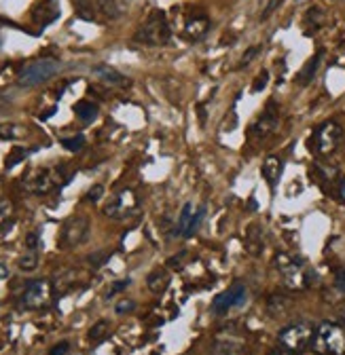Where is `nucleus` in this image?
I'll use <instances>...</instances> for the list:
<instances>
[{
	"mask_svg": "<svg viewBox=\"0 0 345 355\" xmlns=\"http://www.w3.org/2000/svg\"><path fill=\"white\" fill-rule=\"evenodd\" d=\"M276 269L280 271L284 284L290 290H308L314 284V273L310 266L290 254H278L276 256Z\"/></svg>",
	"mask_w": 345,
	"mask_h": 355,
	"instance_id": "obj_1",
	"label": "nucleus"
},
{
	"mask_svg": "<svg viewBox=\"0 0 345 355\" xmlns=\"http://www.w3.org/2000/svg\"><path fill=\"white\" fill-rule=\"evenodd\" d=\"M312 349L318 355H345V326L324 322L314 330Z\"/></svg>",
	"mask_w": 345,
	"mask_h": 355,
	"instance_id": "obj_2",
	"label": "nucleus"
},
{
	"mask_svg": "<svg viewBox=\"0 0 345 355\" xmlns=\"http://www.w3.org/2000/svg\"><path fill=\"white\" fill-rule=\"evenodd\" d=\"M169 36H171V28L167 24L165 13L163 11H153L149 15V19L136 32V42L149 44V47H161V44L169 42Z\"/></svg>",
	"mask_w": 345,
	"mask_h": 355,
	"instance_id": "obj_3",
	"label": "nucleus"
},
{
	"mask_svg": "<svg viewBox=\"0 0 345 355\" xmlns=\"http://www.w3.org/2000/svg\"><path fill=\"white\" fill-rule=\"evenodd\" d=\"M341 142H343V127L337 121H326L318 125L316 131L312 133V150L318 157L333 155Z\"/></svg>",
	"mask_w": 345,
	"mask_h": 355,
	"instance_id": "obj_4",
	"label": "nucleus"
},
{
	"mask_svg": "<svg viewBox=\"0 0 345 355\" xmlns=\"http://www.w3.org/2000/svg\"><path fill=\"white\" fill-rule=\"evenodd\" d=\"M60 62L53 58H40L24 66V70L17 74V85L19 87H36L40 83L49 80L60 72Z\"/></svg>",
	"mask_w": 345,
	"mask_h": 355,
	"instance_id": "obj_5",
	"label": "nucleus"
},
{
	"mask_svg": "<svg viewBox=\"0 0 345 355\" xmlns=\"http://www.w3.org/2000/svg\"><path fill=\"white\" fill-rule=\"evenodd\" d=\"M64 167H42L34 169L24 178V189L32 195H47L58 184H62Z\"/></svg>",
	"mask_w": 345,
	"mask_h": 355,
	"instance_id": "obj_6",
	"label": "nucleus"
},
{
	"mask_svg": "<svg viewBox=\"0 0 345 355\" xmlns=\"http://www.w3.org/2000/svg\"><path fill=\"white\" fill-rule=\"evenodd\" d=\"M140 207V199L134 191L123 189L119 193H115L108 203L104 205V216L112 218V220H125L129 216H134Z\"/></svg>",
	"mask_w": 345,
	"mask_h": 355,
	"instance_id": "obj_7",
	"label": "nucleus"
},
{
	"mask_svg": "<svg viewBox=\"0 0 345 355\" xmlns=\"http://www.w3.org/2000/svg\"><path fill=\"white\" fill-rule=\"evenodd\" d=\"M22 302L26 309L40 311L47 309L53 302V284L49 279H34L26 286L22 294Z\"/></svg>",
	"mask_w": 345,
	"mask_h": 355,
	"instance_id": "obj_8",
	"label": "nucleus"
},
{
	"mask_svg": "<svg viewBox=\"0 0 345 355\" xmlns=\"http://www.w3.org/2000/svg\"><path fill=\"white\" fill-rule=\"evenodd\" d=\"M90 218L87 216H72L68 218L64 225H62V233H60V245L70 250V248H76L81 243L87 241L90 237Z\"/></svg>",
	"mask_w": 345,
	"mask_h": 355,
	"instance_id": "obj_9",
	"label": "nucleus"
},
{
	"mask_svg": "<svg viewBox=\"0 0 345 355\" xmlns=\"http://www.w3.org/2000/svg\"><path fill=\"white\" fill-rule=\"evenodd\" d=\"M280 345L288 351H303L308 345H312V338H314V328L305 322H298V324H292V326H286L282 332H280Z\"/></svg>",
	"mask_w": 345,
	"mask_h": 355,
	"instance_id": "obj_10",
	"label": "nucleus"
},
{
	"mask_svg": "<svg viewBox=\"0 0 345 355\" xmlns=\"http://www.w3.org/2000/svg\"><path fill=\"white\" fill-rule=\"evenodd\" d=\"M212 355H248L244 334H239L231 328L219 332L217 338H214Z\"/></svg>",
	"mask_w": 345,
	"mask_h": 355,
	"instance_id": "obj_11",
	"label": "nucleus"
},
{
	"mask_svg": "<svg viewBox=\"0 0 345 355\" xmlns=\"http://www.w3.org/2000/svg\"><path fill=\"white\" fill-rule=\"evenodd\" d=\"M246 298H248L246 286H244L242 282H235L231 288H227L225 292H221L217 298H214L212 311H214L217 315H223V313H227V311H231V309H235V306H242V304L246 302Z\"/></svg>",
	"mask_w": 345,
	"mask_h": 355,
	"instance_id": "obj_12",
	"label": "nucleus"
},
{
	"mask_svg": "<svg viewBox=\"0 0 345 355\" xmlns=\"http://www.w3.org/2000/svg\"><path fill=\"white\" fill-rule=\"evenodd\" d=\"M280 127V116H278V110H274V106H269L261 116H258L250 129V136L263 140V138H269L271 133H276Z\"/></svg>",
	"mask_w": 345,
	"mask_h": 355,
	"instance_id": "obj_13",
	"label": "nucleus"
},
{
	"mask_svg": "<svg viewBox=\"0 0 345 355\" xmlns=\"http://www.w3.org/2000/svg\"><path fill=\"white\" fill-rule=\"evenodd\" d=\"M210 30V19L205 13H193L185 24V36L191 40H201Z\"/></svg>",
	"mask_w": 345,
	"mask_h": 355,
	"instance_id": "obj_14",
	"label": "nucleus"
},
{
	"mask_svg": "<svg viewBox=\"0 0 345 355\" xmlns=\"http://www.w3.org/2000/svg\"><path fill=\"white\" fill-rule=\"evenodd\" d=\"M282 169H284V163H282L280 157H267L263 161L261 173H263V178L267 180V184H269L271 191L278 189V182H280V178H282Z\"/></svg>",
	"mask_w": 345,
	"mask_h": 355,
	"instance_id": "obj_15",
	"label": "nucleus"
},
{
	"mask_svg": "<svg viewBox=\"0 0 345 355\" xmlns=\"http://www.w3.org/2000/svg\"><path fill=\"white\" fill-rule=\"evenodd\" d=\"M94 76L100 78L102 83L110 85V87H127V85H129V80H127L119 70H115V68H110V66H106V64L94 66Z\"/></svg>",
	"mask_w": 345,
	"mask_h": 355,
	"instance_id": "obj_16",
	"label": "nucleus"
},
{
	"mask_svg": "<svg viewBox=\"0 0 345 355\" xmlns=\"http://www.w3.org/2000/svg\"><path fill=\"white\" fill-rule=\"evenodd\" d=\"M96 3H98V9L110 19L123 17L129 11V7H132V0H96Z\"/></svg>",
	"mask_w": 345,
	"mask_h": 355,
	"instance_id": "obj_17",
	"label": "nucleus"
},
{
	"mask_svg": "<svg viewBox=\"0 0 345 355\" xmlns=\"http://www.w3.org/2000/svg\"><path fill=\"white\" fill-rule=\"evenodd\" d=\"M263 248H265V239H263L261 227H256V225L248 227V231H246V252L252 254V256H261Z\"/></svg>",
	"mask_w": 345,
	"mask_h": 355,
	"instance_id": "obj_18",
	"label": "nucleus"
},
{
	"mask_svg": "<svg viewBox=\"0 0 345 355\" xmlns=\"http://www.w3.org/2000/svg\"><path fill=\"white\" fill-rule=\"evenodd\" d=\"M146 286L151 292L155 294H163L169 286V273L163 271V269H155L149 277H146Z\"/></svg>",
	"mask_w": 345,
	"mask_h": 355,
	"instance_id": "obj_19",
	"label": "nucleus"
},
{
	"mask_svg": "<svg viewBox=\"0 0 345 355\" xmlns=\"http://www.w3.org/2000/svg\"><path fill=\"white\" fill-rule=\"evenodd\" d=\"M74 114H76L83 123H92V121L98 119L100 110H98V106H96L94 102H90V100H81V102L74 104Z\"/></svg>",
	"mask_w": 345,
	"mask_h": 355,
	"instance_id": "obj_20",
	"label": "nucleus"
},
{
	"mask_svg": "<svg viewBox=\"0 0 345 355\" xmlns=\"http://www.w3.org/2000/svg\"><path fill=\"white\" fill-rule=\"evenodd\" d=\"M320 60H322V51L320 53H316L305 66H303V70L298 72V78H296V83L301 85V87H305V85H310L312 80H314V76H316V72H318V68H320Z\"/></svg>",
	"mask_w": 345,
	"mask_h": 355,
	"instance_id": "obj_21",
	"label": "nucleus"
},
{
	"mask_svg": "<svg viewBox=\"0 0 345 355\" xmlns=\"http://www.w3.org/2000/svg\"><path fill=\"white\" fill-rule=\"evenodd\" d=\"M26 133L28 129L24 125H15V123L0 125V140H22Z\"/></svg>",
	"mask_w": 345,
	"mask_h": 355,
	"instance_id": "obj_22",
	"label": "nucleus"
},
{
	"mask_svg": "<svg viewBox=\"0 0 345 355\" xmlns=\"http://www.w3.org/2000/svg\"><path fill=\"white\" fill-rule=\"evenodd\" d=\"M193 214H195V205H193L191 201L185 203V207H183V211H180V218H178V222H176V235H180V237L187 235L189 225H191V220H193Z\"/></svg>",
	"mask_w": 345,
	"mask_h": 355,
	"instance_id": "obj_23",
	"label": "nucleus"
},
{
	"mask_svg": "<svg viewBox=\"0 0 345 355\" xmlns=\"http://www.w3.org/2000/svg\"><path fill=\"white\" fill-rule=\"evenodd\" d=\"M19 269L22 271H26V273H32V271H36V266H38V252H34V250H28L22 258H19Z\"/></svg>",
	"mask_w": 345,
	"mask_h": 355,
	"instance_id": "obj_24",
	"label": "nucleus"
},
{
	"mask_svg": "<svg viewBox=\"0 0 345 355\" xmlns=\"http://www.w3.org/2000/svg\"><path fill=\"white\" fill-rule=\"evenodd\" d=\"M108 330H110V324L108 322H98V324H94L92 326V330H90V340L92 343H102L106 336H108Z\"/></svg>",
	"mask_w": 345,
	"mask_h": 355,
	"instance_id": "obj_25",
	"label": "nucleus"
},
{
	"mask_svg": "<svg viewBox=\"0 0 345 355\" xmlns=\"http://www.w3.org/2000/svg\"><path fill=\"white\" fill-rule=\"evenodd\" d=\"M62 146L70 153H78L85 148V138L83 136H72V138H64L62 140Z\"/></svg>",
	"mask_w": 345,
	"mask_h": 355,
	"instance_id": "obj_26",
	"label": "nucleus"
},
{
	"mask_svg": "<svg viewBox=\"0 0 345 355\" xmlns=\"http://www.w3.org/2000/svg\"><path fill=\"white\" fill-rule=\"evenodd\" d=\"M305 21L318 30V28L322 26V21H324V13H322V9H318V7H312V9L308 11V15H305Z\"/></svg>",
	"mask_w": 345,
	"mask_h": 355,
	"instance_id": "obj_27",
	"label": "nucleus"
},
{
	"mask_svg": "<svg viewBox=\"0 0 345 355\" xmlns=\"http://www.w3.org/2000/svg\"><path fill=\"white\" fill-rule=\"evenodd\" d=\"M28 157V150L26 148H22V146H15L13 150H11V155L7 157V167L11 169V167H15L19 161H24Z\"/></svg>",
	"mask_w": 345,
	"mask_h": 355,
	"instance_id": "obj_28",
	"label": "nucleus"
},
{
	"mask_svg": "<svg viewBox=\"0 0 345 355\" xmlns=\"http://www.w3.org/2000/svg\"><path fill=\"white\" fill-rule=\"evenodd\" d=\"M203 218H205V207H199L195 214H193V220H191V225H189V231H187V235L185 237H191L199 227H201V222H203Z\"/></svg>",
	"mask_w": 345,
	"mask_h": 355,
	"instance_id": "obj_29",
	"label": "nucleus"
},
{
	"mask_svg": "<svg viewBox=\"0 0 345 355\" xmlns=\"http://www.w3.org/2000/svg\"><path fill=\"white\" fill-rule=\"evenodd\" d=\"M136 309V302L132 300V298H121L119 302H117V306H115V311H117V313L119 315H125V313H132V311Z\"/></svg>",
	"mask_w": 345,
	"mask_h": 355,
	"instance_id": "obj_30",
	"label": "nucleus"
},
{
	"mask_svg": "<svg viewBox=\"0 0 345 355\" xmlns=\"http://www.w3.org/2000/svg\"><path fill=\"white\" fill-rule=\"evenodd\" d=\"M108 258H110V252H96L87 260H90V266H94V269H100L104 262H108Z\"/></svg>",
	"mask_w": 345,
	"mask_h": 355,
	"instance_id": "obj_31",
	"label": "nucleus"
},
{
	"mask_svg": "<svg viewBox=\"0 0 345 355\" xmlns=\"http://www.w3.org/2000/svg\"><path fill=\"white\" fill-rule=\"evenodd\" d=\"M38 245H40L38 233H28V235H26V250H34V252H38Z\"/></svg>",
	"mask_w": 345,
	"mask_h": 355,
	"instance_id": "obj_32",
	"label": "nucleus"
},
{
	"mask_svg": "<svg viewBox=\"0 0 345 355\" xmlns=\"http://www.w3.org/2000/svg\"><path fill=\"white\" fill-rule=\"evenodd\" d=\"M68 353H70V343H68V340L58 343V345L49 351V355H68Z\"/></svg>",
	"mask_w": 345,
	"mask_h": 355,
	"instance_id": "obj_33",
	"label": "nucleus"
},
{
	"mask_svg": "<svg viewBox=\"0 0 345 355\" xmlns=\"http://www.w3.org/2000/svg\"><path fill=\"white\" fill-rule=\"evenodd\" d=\"M11 211H13V205H11L9 201H3V203H0V227H3V222L11 216Z\"/></svg>",
	"mask_w": 345,
	"mask_h": 355,
	"instance_id": "obj_34",
	"label": "nucleus"
},
{
	"mask_svg": "<svg viewBox=\"0 0 345 355\" xmlns=\"http://www.w3.org/2000/svg\"><path fill=\"white\" fill-rule=\"evenodd\" d=\"M132 286V279H121V282H117V284H112V288H110V292H108V298L110 296H115L117 292H123L125 288H129Z\"/></svg>",
	"mask_w": 345,
	"mask_h": 355,
	"instance_id": "obj_35",
	"label": "nucleus"
},
{
	"mask_svg": "<svg viewBox=\"0 0 345 355\" xmlns=\"http://www.w3.org/2000/svg\"><path fill=\"white\" fill-rule=\"evenodd\" d=\"M267 80H269V72H267V70H263L261 74H258V78H256V83H254V87H252V89H254V92H261V89L267 85Z\"/></svg>",
	"mask_w": 345,
	"mask_h": 355,
	"instance_id": "obj_36",
	"label": "nucleus"
},
{
	"mask_svg": "<svg viewBox=\"0 0 345 355\" xmlns=\"http://www.w3.org/2000/svg\"><path fill=\"white\" fill-rule=\"evenodd\" d=\"M102 193H104V187H102V184L92 187V189H90V193H87V201H100Z\"/></svg>",
	"mask_w": 345,
	"mask_h": 355,
	"instance_id": "obj_37",
	"label": "nucleus"
},
{
	"mask_svg": "<svg viewBox=\"0 0 345 355\" xmlns=\"http://www.w3.org/2000/svg\"><path fill=\"white\" fill-rule=\"evenodd\" d=\"M256 53H258V47H250L246 53H244V58H242V64H239V68H244V66H248L254 58H256Z\"/></svg>",
	"mask_w": 345,
	"mask_h": 355,
	"instance_id": "obj_38",
	"label": "nucleus"
},
{
	"mask_svg": "<svg viewBox=\"0 0 345 355\" xmlns=\"http://www.w3.org/2000/svg\"><path fill=\"white\" fill-rule=\"evenodd\" d=\"M282 3H284V0H271V3L267 5V9L263 11V15H261V19H267V17H269L271 13H276V9H278V7H280Z\"/></svg>",
	"mask_w": 345,
	"mask_h": 355,
	"instance_id": "obj_39",
	"label": "nucleus"
},
{
	"mask_svg": "<svg viewBox=\"0 0 345 355\" xmlns=\"http://www.w3.org/2000/svg\"><path fill=\"white\" fill-rule=\"evenodd\" d=\"M335 284L339 290H345V269H339L337 275H335Z\"/></svg>",
	"mask_w": 345,
	"mask_h": 355,
	"instance_id": "obj_40",
	"label": "nucleus"
},
{
	"mask_svg": "<svg viewBox=\"0 0 345 355\" xmlns=\"http://www.w3.org/2000/svg\"><path fill=\"white\" fill-rule=\"evenodd\" d=\"M9 277V266L5 262H0V282Z\"/></svg>",
	"mask_w": 345,
	"mask_h": 355,
	"instance_id": "obj_41",
	"label": "nucleus"
},
{
	"mask_svg": "<svg viewBox=\"0 0 345 355\" xmlns=\"http://www.w3.org/2000/svg\"><path fill=\"white\" fill-rule=\"evenodd\" d=\"M339 199L345 203V178H341V182H339Z\"/></svg>",
	"mask_w": 345,
	"mask_h": 355,
	"instance_id": "obj_42",
	"label": "nucleus"
},
{
	"mask_svg": "<svg viewBox=\"0 0 345 355\" xmlns=\"http://www.w3.org/2000/svg\"><path fill=\"white\" fill-rule=\"evenodd\" d=\"M271 355H298V353H294V351H288V349H278V351H274Z\"/></svg>",
	"mask_w": 345,
	"mask_h": 355,
	"instance_id": "obj_43",
	"label": "nucleus"
}]
</instances>
